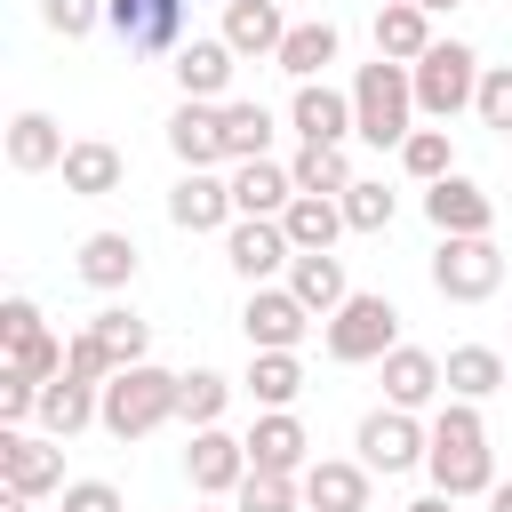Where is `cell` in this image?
I'll list each match as a JSON object with an SVG mask.
<instances>
[{
	"label": "cell",
	"mask_w": 512,
	"mask_h": 512,
	"mask_svg": "<svg viewBox=\"0 0 512 512\" xmlns=\"http://www.w3.org/2000/svg\"><path fill=\"white\" fill-rule=\"evenodd\" d=\"M424 472H432V488L440 496H488L496 488V456H488V424H480V400H456L448 392V408L432 416V448H424Z\"/></svg>",
	"instance_id": "6da1fadb"
},
{
	"label": "cell",
	"mask_w": 512,
	"mask_h": 512,
	"mask_svg": "<svg viewBox=\"0 0 512 512\" xmlns=\"http://www.w3.org/2000/svg\"><path fill=\"white\" fill-rule=\"evenodd\" d=\"M352 120H360V136L384 152H400L408 144V128H416V80H408V64H392V56H376V64H360L352 72Z\"/></svg>",
	"instance_id": "7a4b0ae2"
},
{
	"label": "cell",
	"mask_w": 512,
	"mask_h": 512,
	"mask_svg": "<svg viewBox=\"0 0 512 512\" xmlns=\"http://www.w3.org/2000/svg\"><path fill=\"white\" fill-rule=\"evenodd\" d=\"M176 408H184V376H168V368H152V360L120 368V376L104 384V432H112V440H144V432H160Z\"/></svg>",
	"instance_id": "3957f363"
},
{
	"label": "cell",
	"mask_w": 512,
	"mask_h": 512,
	"mask_svg": "<svg viewBox=\"0 0 512 512\" xmlns=\"http://www.w3.org/2000/svg\"><path fill=\"white\" fill-rule=\"evenodd\" d=\"M320 344H328V360L368 368V360H384V352L400 344V304H392V296H360V288H352V296L328 312Z\"/></svg>",
	"instance_id": "277c9868"
},
{
	"label": "cell",
	"mask_w": 512,
	"mask_h": 512,
	"mask_svg": "<svg viewBox=\"0 0 512 512\" xmlns=\"http://www.w3.org/2000/svg\"><path fill=\"white\" fill-rule=\"evenodd\" d=\"M480 72H488V64H480L464 40H432V48L408 64V80H416V112H424V120H456V112L480 96Z\"/></svg>",
	"instance_id": "5b68a950"
},
{
	"label": "cell",
	"mask_w": 512,
	"mask_h": 512,
	"mask_svg": "<svg viewBox=\"0 0 512 512\" xmlns=\"http://www.w3.org/2000/svg\"><path fill=\"white\" fill-rule=\"evenodd\" d=\"M432 288H440L448 304H488V296L504 288L496 240H488V232H440V248H432Z\"/></svg>",
	"instance_id": "8992f818"
},
{
	"label": "cell",
	"mask_w": 512,
	"mask_h": 512,
	"mask_svg": "<svg viewBox=\"0 0 512 512\" xmlns=\"http://www.w3.org/2000/svg\"><path fill=\"white\" fill-rule=\"evenodd\" d=\"M352 448H360V464H368V472H384V480H392V472H416V464H424L432 424H416V408H392V400H384V408H368V416H360Z\"/></svg>",
	"instance_id": "52a82bcc"
},
{
	"label": "cell",
	"mask_w": 512,
	"mask_h": 512,
	"mask_svg": "<svg viewBox=\"0 0 512 512\" xmlns=\"http://www.w3.org/2000/svg\"><path fill=\"white\" fill-rule=\"evenodd\" d=\"M240 328H248V352H296L304 344V328H312V304L280 280H264V288H248V304H240Z\"/></svg>",
	"instance_id": "ba28073f"
},
{
	"label": "cell",
	"mask_w": 512,
	"mask_h": 512,
	"mask_svg": "<svg viewBox=\"0 0 512 512\" xmlns=\"http://www.w3.org/2000/svg\"><path fill=\"white\" fill-rule=\"evenodd\" d=\"M224 264H232L248 288H264L272 272L296 264V240H288L280 216H232V232H224Z\"/></svg>",
	"instance_id": "9c48e42d"
},
{
	"label": "cell",
	"mask_w": 512,
	"mask_h": 512,
	"mask_svg": "<svg viewBox=\"0 0 512 512\" xmlns=\"http://www.w3.org/2000/svg\"><path fill=\"white\" fill-rule=\"evenodd\" d=\"M0 480H8V488H24V496H64V456H56V432L0 424Z\"/></svg>",
	"instance_id": "30bf717a"
},
{
	"label": "cell",
	"mask_w": 512,
	"mask_h": 512,
	"mask_svg": "<svg viewBox=\"0 0 512 512\" xmlns=\"http://www.w3.org/2000/svg\"><path fill=\"white\" fill-rule=\"evenodd\" d=\"M104 24L136 56H176L184 48V0H104Z\"/></svg>",
	"instance_id": "8fae6325"
},
{
	"label": "cell",
	"mask_w": 512,
	"mask_h": 512,
	"mask_svg": "<svg viewBox=\"0 0 512 512\" xmlns=\"http://www.w3.org/2000/svg\"><path fill=\"white\" fill-rule=\"evenodd\" d=\"M232 176H216V168H184L176 176V192H168V224L176 232H232Z\"/></svg>",
	"instance_id": "7c38bea8"
},
{
	"label": "cell",
	"mask_w": 512,
	"mask_h": 512,
	"mask_svg": "<svg viewBox=\"0 0 512 512\" xmlns=\"http://www.w3.org/2000/svg\"><path fill=\"white\" fill-rule=\"evenodd\" d=\"M184 472H192V496H232L248 480V440H232L224 424H200L184 448Z\"/></svg>",
	"instance_id": "4fadbf2b"
},
{
	"label": "cell",
	"mask_w": 512,
	"mask_h": 512,
	"mask_svg": "<svg viewBox=\"0 0 512 512\" xmlns=\"http://www.w3.org/2000/svg\"><path fill=\"white\" fill-rule=\"evenodd\" d=\"M288 120H296L304 144H344V136H360V120H352V88H328V80H296Z\"/></svg>",
	"instance_id": "5bb4252c"
},
{
	"label": "cell",
	"mask_w": 512,
	"mask_h": 512,
	"mask_svg": "<svg viewBox=\"0 0 512 512\" xmlns=\"http://www.w3.org/2000/svg\"><path fill=\"white\" fill-rule=\"evenodd\" d=\"M168 152L184 160V168H224L232 152H224V104H176L168 112Z\"/></svg>",
	"instance_id": "9a60e30c"
},
{
	"label": "cell",
	"mask_w": 512,
	"mask_h": 512,
	"mask_svg": "<svg viewBox=\"0 0 512 512\" xmlns=\"http://www.w3.org/2000/svg\"><path fill=\"white\" fill-rule=\"evenodd\" d=\"M376 368H384V400H392V408H432V400L448 392V368H440L424 344H392Z\"/></svg>",
	"instance_id": "2e32d148"
},
{
	"label": "cell",
	"mask_w": 512,
	"mask_h": 512,
	"mask_svg": "<svg viewBox=\"0 0 512 512\" xmlns=\"http://www.w3.org/2000/svg\"><path fill=\"white\" fill-rule=\"evenodd\" d=\"M248 464H256V472H296V480H304V464H312V440H304L296 408H264V416L248 424Z\"/></svg>",
	"instance_id": "e0dca14e"
},
{
	"label": "cell",
	"mask_w": 512,
	"mask_h": 512,
	"mask_svg": "<svg viewBox=\"0 0 512 512\" xmlns=\"http://www.w3.org/2000/svg\"><path fill=\"white\" fill-rule=\"evenodd\" d=\"M368 464L360 456H312L304 464V504L312 512H368Z\"/></svg>",
	"instance_id": "ac0fdd59"
},
{
	"label": "cell",
	"mask_w": 512,
	"mask_h": 512,
	"mask_svg": "<svg viewBox=\"0 0 512 512\" xmlns=\"http://www.w3.org/2000/svg\"><path fill=\"white\" fill-rule=\"evenodd\" d=\"M232 64H240V56H232V40L216 32V40H184L168 72H176V88H184L192 104H224V88H232Z\"/></svg>",
	"instance_id": "d6986e66"
},
{
	"label": "cell",
	"mask_w": 512,
	"mask_h": 512,
	"mask_svg": "<svg viewBox=\"0 0 512 512\" xmlns=\"http://www.w3.org/2000/svg\"><path fill=\"white\" fill-rule=\"evenodd\" d=\"M424 216H432V232H488L496 200L472 176H440V184H424Z\"/></svg>",
	"instance_id": "ffe728a7"
},
{
	"label": "cell",
	"mask_w": 512,
	"mask_h": 512,
	"mask_svg": "<svg viewBox=\"0 0 512 512\" xmlns=\"http://www.w3.org/2000/svg\"><path fill=\"white\" fill-rule=\"evenodd\" d=\"M64 192L72 200H104V192H120V176H128V160H120V144H104V136H80L72 152H64Z\"/></svg>",
	"instance_id": "44dd1931"
},
{
	"label": "cell",
	"mask_w": 512,
	"mask_h": 512,
	"mask_svg": "<svg viewBox=\"0 0 512 512\" xmlns=\"http://www.w3.org/2000/svg\"><path fill=\"white\" fill-rule=\"evenodd\" d=\"M88 424H104V384H80V376L40 384V432L72 440V432H88Z\"/></svg>",
	"instance_id": "7402d4cb"
},
{
	"label": "cell",
	"mask_w": 512,
	"mask_h": 512,
	"mask_svg": "<svg viewBox=\"0 0 512 512\" xmlns=\"http://www.w3.org/2000/svg\"><path fill=\"white\" fill-rule=\"evenodd\" d=\"M64 152L72 144H64V128L48 112H16L8 120V168L16 176H48V168H64Z\"/></svg>",
	"instance_id": "603a6c76"
},
{
	"label": "cell",
	"mask_w": 512,
	"mask_h": 512,
	"mask_svg": "<svg viewBox=\"0 0 512 512\" xmlns=\"http://www.w3.org/2000/svg\"><path fill=\"white\" fill-rule=\"evenodd\" d=\"M288 200H296V176H288L272 152H264V160H232V208H240V216H280Z\"/></svg>",
	"instance_id": "cb8c5ba5"
},
{
	"label": "cell",
	"mask_w": 512,
	"mask_h": 512,
	"mask_svg": "<svg viewBox=\"0 0 512 512\" xmlns=\"http://www.w3.org/2000/svg\"><path fill=\"white\" fill-rule=\"evenodd\" d=\"M336 56H344V32H336L328 16H312V24H288V40H280V56H272V64H280L288 80H320Z\"/></svg>",
	"instance_id": "d4e9b609"
},
{
	"label": "cell",
	"mask_w": 512,
	"mask_h": 512,
	"mask_svg": "<svg viewBox=\"0 0 512 512\" xmlns=\"http://www.w3.org/2000/svg\"><path fill=\"white\" fill-rule=\"evenodd\" d=\"M424 48H432V8H416V0H384V8H376V56L416 64Z\"/></svg>",
	"instance_id": "484cf974"
},
{
	"label": "cell",
	"mask_w": 512,
	"mask_h": 512,
	"mask_svg": "<svg viewBox=\"0 0 512 512\" xmlns=\"http://www.w3.org/2000/svg\"><path fill=\"white\" fill-rule=\"evenodd\" d=\"M280 224H288L296 256H312V248H336V232H352V224H344V200H328V192H296V200L280 208Z\"/></svg>",
	"instance_id": "4316f807"
},
{
	"label": "cell",
	"mask_w": 512,
	"mask_h": 512,
	"mask_svg": "<svg viewBox=\"0 0 512 512\" xmlns=\"http://www.w3.org/2000/svg\"><path fill=\"white\" fill-rule=\"evenodd\" d=\"M136 264H144V248H136L128 232H88L72 272H80L88 288H128V280H136Z\"/></svg>",
	"instance_id": "83f0119b"
},
{
	"label": "cell",
	"mask_w": 512,
	"mask_h": 512,
	"mask_svg": "<svg viewBox=\"0 0 512 512\" xmlns=\"http://www.w3.org/2000/svg\"><path fill=\"white\" fill-rule=\"evenodd\" d=\"M224 40H232V56H280L288 24H280L272 0H232L224 8Z\"/></svg>",
	"instance_id": "f1b7e54d"
},
{
	"label": "cell",
	"mask_w": 512,
	"mask_h": 512,
	"mask_svg": "<svg viewBox=\"0 0 512 512\" xmlns=\"http://www.w3.org/2000/svg\"><path fill=\"white\" fill-rule=\"evenodd\" d=\"M288 288H296V296L312 304V320H328V312H336V304L352 296V280H344V264H336L328 248H312V256H296V264H288Z\"/></svg>",
	"instance_id": "f546056e"
},
{
	"label": "cell",
	"mask_w": 512,
	"mask_h": 512,
	"mask_svg": "<svg viewBox=\"0 0 512 512\" xmlns=\"http://www.w3.org/2000/svg\"><path fill=\"white\" fill-rule=\"evenodd\" d=\"M440 368H448V392H456V400H488V392H504V352H496V344H456Z\"/></svg>",
	"instance_id": "4dcf8cb0"
},
{
	"label": "cell",
	"mask_w": 512,
	"mask_h": 512,
	"mask_svg": "<svg viewBox=\"0 0 512 512\" xmlns=\"http://www.w3.org/2000/svg\"><path fill=\"white\" fill-rule=\"evenodd\" d=\"M264 408H296V392H304V360L296 352H248V376H240Z\"/></svg>",
	"instance_id": "1f68e13d"
},
{
	"label": "cell",
	"mask_w": 512,
	"mask_h": 512,
	"mask_svg": "<svg viewBox=\"0 0 512 512\" xmlns=\"http://www.w3.org/2000/svg\"><path fill=\"white\" fill-rule=\"evenodd\" d=\"M288 176H296V192H344L352 184V160H344V144H296V160H288Z\"/></svg>",
	"instance_id": "d6a6232c"
},
{
	"label": "cell",
	"mask_w": 512,
	"mask_h": 512,
	"mask_svg": "<svg viewBox=\"0 0 512 512\" xmlns=\"http://www.w3.org/2000/svg\"><path fill=\"white\" fill-rule=\"evenodd\" d=\"M304 504V480L296 472H256L248 464V480L232 488V512H296Z\"/></svg>",
	"instance_id": "836d02e7"
},
{
	"label": "cell",
	"mask_w": 512,
	"mask_h": 512,
	"mask_svg": "<svg viewBox=\"0 0 512 512\" xmlns=\"http://www.w3.org/2000/svg\"><path fill=\"white\" fill-rule=\"evenodd\" d=\"M224 152H232V160H264V152H272V112L224 96Z\"/></svg>",
	"instance_id": "e575fe53"
},
{
	"label": "cell",
	"mask_w": 512,
	"mask_h": 512,
	"mask_svg": "<svg viewBox=\"0 0 512 512\" xmlns=\"http://www.w3.org/2000/svg\"><path fill=\"white\" fill-rule=\"evenodd\" d=\"M400 168H408L416 184H440V176H456V144H448V128H408V144H400Z\"/></svg>",
	"instance_id": "d590c367"
},
{
	"label": "cell",
	"mask_w": 512,
	"mask_h": 512,
	"mask_svg": "<svg viewBox=\"0 0 512 512\" xmlns=\"http://www.w3.org/2000/svg\"><path fill=\"white\" fill-rule=\"evenodd\" d=\"M88 328L104 336V352H112L120 368H136V360H144V344H152V328H144V320H136L128 304H104V312H96Z\"/></svg>",
	"instance_id": "8d00e7d4"
},
{
	"label": "cell",
	"mask_w": 512,
	"mask_h": 512,
	"mask_svg": "<svg viewBox=\"0 0 512 512\" xmlns=\"http://www.w3.org/2000/svg\"><path fill=\"white\" fill-rule=\"evenodd\" d=\"M224 408H232V376H216V368H192V376H184V408H176V416L200 432V424H224Z\"/></svg>",
	"instance_id": "74e56055"
},
{
	"label": "cell",
	"mask_w": 512,
	"mask_h": 512,
	"mask_svg": "<svg viewBox=\"0 0 512 512\" xmlns=\"http://www.w3.org/2000/svg\"><path fill=\"white\" fill-rule=\"evenodd\" d=\"M336 200H344V224H352V232H384V224H392V208H400V200H392L384 184H368V176H352Z\"/></svg>",
	"instance_id": "f35d334b"
},
{
	"label": "cell",
	"mask_w": 512,
	"mask_h": 512,
	"mask_svg": "<svg viewBox=\"0 0 512 512\" xmlns=\"http://www.w3.org/2000/svg\"><path fill=\"white\" fill-rule=\"evenodd\" d=\"M8 368H24L32 384H56V376H64V344H56L48 328H32V336L8 344Z\"/></svg>",
	"instance_id": "ab89813d"
},
{
	"label": "cell",
	"mask_w": 512,
	"mask_h": 512,
	"mask_svg": "<svg viewBox=\"0 0 512 512\" xmlns=\"http://www.w3.org/2000/svg\"><path fill=\"white\" fill-rule=\"evenodd\" d=\"M64 376H80V384H112V376H120V360L104 352V336H96V328H80V336L64 344Z\"/></svg>",
	"instance_id": "60d3db41"
},
{
	"label": "cell",
	"mask_w": 512,
	"mask_h": 512,
	"mask_svg": "<svg viewBox=\"0 0 512 512\" xmlns=\"http://www.w3.org/2000/svg\"><path fill=\"white\" fill-rule=\"evenodd\" d=\"M472 112H480V128H504V136H512V64H488V72H480Z\"/></svg>",
	"instance_id": "b9f144b4"
},
{
	"label": "cell",
	"mask_w": 512,
	"mask_h": 512,
	"mask_svg": "<svg viewBox=\"0 0 512 512\" xmlns=\"http://www.w3.org/2000/svg\"><path fill=\"white\" fill-rule=\"evenodd\" d=\"M40 24H48V32H64V40H80V32H96V24H104V0H40Z\"/></svg>",
	"instance_id": "7bdbcfd3"
},
{
	"label": "cell",
	"mask_w": 512,
	"mask_h": 512,
	"mask_svg": "<svg viewBox=\"0 0 512 512\" xmlns=\"http://www.w3.org/2000/svg\"><path fill=\"white\" fill-rule=\"evenodd\" d=\"M24 416H40V384L24 368H0V424H24Z\"/></svg>",
	"instance_id": "ee69618b"
},
{
	"label": "cell",
	"mask_w": 512,
	"mask_h": 512,
	"mask_svg": "<svg viewBox=\"0 0 512 512\" xmlns=\"http://www.w3.org/2000/svg\"><path fill=\"white\" fill-rule=\"evenodd\" d=\"M64 512H128L112 480H64Z\"/></svg>",
	"instance_id": "f6af8a7d"
},
{
	"label": "cell",
	"mask_w": 512,
	"mask_h": 512,
	"mask_svg": "<svg viewBox=\"0 0 512 512\" xmlns=\"http://www.w3.org/2000/svg\"><path fill=\"white\" fill-rule=\"evenodd\" d=\"M32 328H40V304H32V296H8V304H0V336L16 344V336H32Z\"/></svg>",
	"instance_id": "bcb514c9"
},
{
	"label": "cell",
	"mask_w": 512,
	"mask_h": 512,
	"mask_svg": "<svg viewBox=\"0 0 512 512\" xmlns=\"http://www.w3.org/2000/svg\"><path fill=\"white\" fill-rule=\"evenodd\" d=\"M408 512H456V496H440V488H432V496H416Z\"/></svg>",
	"instance_id": "7dc6e473"
},
{
	"label": "cell",
	"mask_w": 512,
	"mask_h": 512,
	"mask_svg": "<svg viewBox=\"0 0 512 512\" xmlns=\"http://www.w3.org/2000/svg\"><path fill=\"white\" fill-rule=\"evenodd\" d=\"M24 504H32V496H24V488H8V480H0V512H24Z\"/></svg>",
	"instance_id": "c3c4849f"
},
{
	"label": "cell",
	"mask_w": 512,
	"mask_h": 512,
	"mask_svg": "<svg viewBox=\"0 0 512 512\" xmlns=\"http://www.w3.org/2000/svg\"><path fill=\"white\" fill-rule=\"evenodd\" d=\"M488 512H512V480H496V488H488Z\"/></svg>",
	"instance_id": "681fc988"
},
{
	"label": "cell",
	"mask_w": 512,
	"mask_h": 512,
	"mask_svg": "<svg viewBox=\"0 0 512 512\" xmlns=\"http://www.w3.org/2000/svg\"><path fill=\"white\" fill-rule=\"evenodd\" d=\"M416 8H432V16H448V8H464V0H416Z\"/></svg>",
	"instance_id": "f907efd6"
},
{
	"label": "cell",
	"mask_w": 512,
	"mask_h": 512,
	"mask_svg": "<svg viewBox=\"0 0 512 512\" xmlns=\"http://www.w3.org/2000/svg\"><path fill=\"white\" fill-rule=\"evenodd\" d=\"M184 512H208V504H184Z\"/></svg>",
	"instance_id": "816d5d0a"
}]
</instances>
